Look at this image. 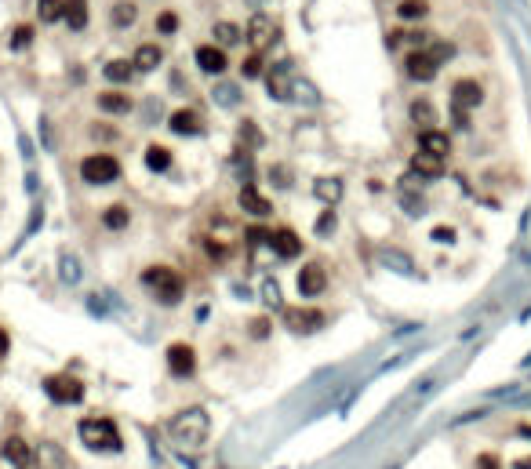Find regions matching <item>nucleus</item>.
I'll use <instances>...</instances> for the list:
<instances>
[{
    "label": "nucleus",
    "mask_w": 531,
    "mask_h": 469,
    "mask_svg": "<svg viewBox=\"0 0 531 469\" xmlns=\"http://www.w3.org/2000/svg\"><path fill=\"white\" fill-rule=\"evenodd\" d=\"M132 95H124V91H102L99 95V109L102 113H113V117H120V113H132Z\"/></svg>",
    "instance_id": "obj_23"
},
{
    "label": "nucleus",
    "mask_w": 531,
    "mask_h": 469,
    "mask_svg": "<svg viewBox=\"0 0 531 469\" xmlns=\"http://www.w3.org/2000/svg\"><path fill=\"white\" fill-rule=\"evenodd\" d=\"M335 230H338V215H335V207L321 211V218H317V237H331Z\"/></svg>",
    "instance_id": "obj_35"
},
{
    "label": "nucleus",
    "mask_w": 531,
    "mask_h": 469,
    "mask_svg": "<svg viewBox=\"0 0 531 469\" xmlns=\"http://www.w3.org/2000/svg\"><path fill=\"white\" fill-rule=\"evenodd\" d=\"M408 117H412V124H419L422 131L436 124V109H433V102H429V99H415V102L408 106Z\"/></svg>",
    "instance_id": "obj_25"
},
{
    "label": "nucleus",
    "mask_w": 531,
    "mask_h": 469,
    "mask_svg": "<svg viewBox=\"0 0 531 469\" xmlns=\"http://www.w3.org/2000/svg\"><path fill=\"white\" fill-rule=\"evenodd\" d=\"M266 328H269L266 320H255V324H252V335H255V338H266Z\"/></svg>",
    "instance_id": "obj_47"
},
{
    "label": "nucleus",
    "mask_w": 531,
    "mask_h": 469,
    "mask_svg": "<svg viewBox=\"0 0 531 469\" xmlns=\"http://www.w3.org/2000/svg\"><path fill=\"white\" fill-rule=\"evenodd\" d=\"M429 240H433V244H455V230H451V226H436V230L429 233Z\"/></svg>",
    "instance_id": "obj_42"
},
{
    "label": "nucleus",
    "mask_w": 531,
    "mask_h": 469,
    "mask_svg": "<svg viewBox=\"0 0 531 469\" xmlns=\"http://www.w3.org/2000/svg\"><path fill=\"white\" fill-rule=\"evenodd\" d=\"M324 313L321 309H284V324L291 328V331H317V328H324Z\"/></svg>",
    "instance_id": "obj_15"
},
{
    "label": "nucleus",
    "mask_w": 531,
    "mask_h": 469,
    "mask_svg": "<svg viewBox=\"0 0 531 469\" xmlns=\"http://www.w3.org/2000/svg\"><path fill=\"white\" fill-rule=\"evenodd\" d=\"M164 62V51L157 48V44H139L135 48V58H132V66H135V73H153Z\"/></svg>",
    "instance_id": "obj_19"
},
{
    "label": "nucleus",
    "mask_w": 531,
    "mask_h": 469,
    "mask_svg": "<svg viewBox=\"0 0 531 469\" xmlns=\"http://www.w3.org/2000/svg\"><path fill=\"white\" fill-rule=\"evenodd\" d=\"M429 15V4L426 0H400L397 4V18L400 22H419V18H426Z\"/></svg>",
    "instance_id": "obj_31"
},
{
    "label": "nucleus",
    "mask_w": 531,
    "mask_h": 469,
    "mask_svg": "<svg viewBox=\"0 0 531 469\" xmlns=\"http://www.w3.org/2000/svg\"><path fill=\"white\" fill-rule=\"evenodd\" d=\"M240 73H244V80L262 77V58H259V51H255V55H247V58L240 62Z\"/></svg>",
    "instance_id": "obj_37"
},
{
    "label": "nucleus",
    "mask_w": 531,
    "mask_h": 469,
    "mask_svg": "<svg viewBox=\"0 0 531 469\" xmlns=\"http://www.w3.org/2000/svg\"><path fill=\"white\" fill-rule=\"evenodd\" d=\"M211 99H215L218 106H226V109H233V106L240 102V87H237V84H215V91H211Z\"/></svg>",
    "instance_id": "obj_33"
},
{
    "label": "nucleus",
    "mask_w": 531,
    "mask_h": 469,
    "mask_svg": "<svg viewBox=\"0 0 531 469\" xmlns=\"http://www.w3.org/2000/svg\"><path fill=\"white\" fill-rule=\"evenodd\" d=\"M175 29H178V15H175V11H161V15H157V33L171 37Z\"/></svg>",
    "instance_id": "obj_39"
},
{
    "label": "nucleus",
    "mask_w": 531,
    "mask_h": 469,
    "mask_svg": "<svg viewBox=\"0 0 531 469\" xmlns=\"http://www.w3.org/2000/svg\"><path fill=\"white\" fill-rule=\"evenodd\" d=\"M211 37H215V44H218V48H233V44H240V41H244V29H240L237 22H215Z\"/></svg>",
    "instance_id": "obj_24"
},
{
    "label": "nucleus",
    "mask_w": 531,
    "mask_h": 469,
    "mask_svg": "<svg viewBox=\"0 0 531 469\" xmlns=\"http://www.w3.org/2000/svg\"><path fill=\"white\" fill-rule=\"evenodd\" d=\"M142 284L153 291V298H157L161 306H178L182 295H186L182 276H178L171 266H149V269L142 273Z\"/></svg>",
    "instance_id": "obj_2"
},
{
    "label": "nucleus",
    "mask_w": 531,
    "mask_h": 469,
    "mask_svg": "<svg viewBox=\"0 0 531 469\" xmlns=\"http://www.w3.org/2000/svg\"><path fill=\"white\" fill-rule=\"evenodd\" d=\"M262 302H266V306H280V284H277L273 276L262 280Z\"/></svg>",
    "instance_id": "obj_40"
},
{
    "label": "nucleus",
    "mask_w": 531,
    "mask_h": 469,
    "mask_svg": "<svg viewBox=\"0 0 531 469\" xmlns=\"http://www.w3.org/2000/svg\"><path fill=\"white\" fill-rule=\"evenodd\" d=\"M33 44V26H15V33H11V48L15 51H22V48H29Z\"/></svg>",
    "instance_id": "obj_38"
},
{
    "label": "nucleus",
    "mask_w": 531,
    "mask_h": 469,
    "mask_svg": "<svg viewBox=\"0 0 531 469\" xmlns=\"http://www.w3.org/2000/svg\"><path fill=\"white\" fill-rule=\"evenodd\" d=\"M520 433H524V436H531V426H524V429H520Z\"/></svg>",
    "instance_id": "obj_50"
},
{
    "label": "nucleus",
    "mask_w": 531,
    "mask_h": 469,
    "mask_svg": "<svg viewBox=\"0 0 531 469\" xmlns=\"http://www.w3.org/2000/svg\"><path fill=\"white\" fill-rule=\"evenodd\" d=\"M91 135L95 139H117V131H109V128H91Z\"/></svg>",
    "instance_id": "obj_48"
},
{
    "label": "nucleus",
    "mask_w": 531,
    "mask_h": 469,
    "mask_svg": "<svg viewBox=\"0 0 531 469\" xmlns=\"http://www.w3.org/2000/svg\"><path fill=\"white\" fill-rule=\"evenodd\" d=\"M80 178L87 185H109L120 178V161L113 153H91L80 161Z\"/></svg>",
    "instance_id": "obj_4"
},
{
    "label": "nucleus",
    "mask_w": 531,
    "mask_h": 469,
    "mask_svg": "<svg viewBox=\"0 0 531 469\" xmlns=\"http://www.w3.org/2000/svg\"><path fill=\"white\" fill-rule=\"evenodd\" d=\"M481 102H484V87L473 77H462V80L451 84V109H455L458 128H466V117H470Z\"/></svg>",
    "instance_id": "obj_5"
},
{
    "label": "nucleus",
    "mask_w": 531,
    "mask_h": 469,
    "mask_svg": "<svg viewBox=\"0 0 531 469\" xmlns=\"http://www.w3.org/2000/svg\"><path fill=\"white\" fill-rule=\"evenodd\" d=\"M247 44H252L255 51H262V48H269L273 44V37H277V26H273V18L266 15V11H259V15H252V22H247Z\"/></svg>",
    "instance_id": "obj_12"
},
{
    "label": "nucleus",
    "mask_w": 531,
    "mask_h": 469,
    "mask_svg": "<svg viewBox=\"0 0 531 469\" xmlns=\"http://www.w3.org/2000/svg\"><path fill=\"white\" fill-rule=\"evenodd\" d=\"M168 433H171V441L182 444V448H200L208 441V433H211V419H208L204 408H182L168 422Z\"/></svg>",
    "instance_id": "obj_1"
},
{
    "label": "nucleus",
    "mask_w": 531,
    "mask_h": 469,
    "mask_svg": "<svg viewBox=\"0 0 531 469\" xmlns=\"http://www.w3.org/2000/svg\"><path fill=\"white\" fill-rule=\"evenodd\" d=\"M146 168H149V171H168V168H171V149L161 146V142L146 146Z\"/></svg>",
    "instance_id": "obj_29"
},
{
    "label": "nucleus",
    "mask_w": 531,
    "mask_h": 469,
    "mask_svg": "<svg viewBox=\"0 0 531 469\" xmlns=\"http://www.w3.org/2000/svg\"><path fill=\"white\" fill-rule=\"evenodd\" d=\"M240 139H247L252 146H259V142H262V135L255 131V124H252V120H244V128H240Z\"/></svg>",
    "instance_id": "obj_44"
},
{
    "label": "nucleus",
    "mask_w": 531,
    "mask_h": 469,
    "mask_svg": "<svg viewBox=\"0 0 531 469\" xmlns=\"http://www.w3.org/2000/svg\"><path fill=\"white\" fill-rule=\"evenodd\" d=\"M513 469H531V455H520V458H513Z\"/></svg>",
    "instance_id": "obj_49"
},
{
    "label": "nucleus",
    "mask_w": 531,
    "mask_h": 469,
    "mask_svg": "<svg viewBox=\"0 0 531 469\" xmlns=\"http://www.w3.org/2000/svg\"><path fill=\"white\" fill-rule=\"evenodd\" d=\"M269 247H273L277 259L291 262V259L302 255V237H299L295 230H273V233H269Z\"/></svg>",
    "instance_id": "obj_13"
},
{
    "label": "nucleus",
    "mask_w": 531,
    "mask_h": 469,
    "mask_svg": "<svg viewBox=\"0 0 531 469\" xmlns=\"http://www.w3.org/2000/svg\"><path fill=\"white\" fill-rule=\"evenodd\" d=\"M313 193H317V197H321V200H324V204L331 207V204H335V200L342 197V182H338V178H317Z\"/></svg>",
    "instance_id": "obj_32"
},
{
    "label": "nucleus",
    "mask_w": 531,
    "mask_h": 469,
    "mask_svg": "<svg viewBox=\"0 0 531 469\" xmlns=\"http://www.w3.org/2000/svg\"><path fill=\"white\" fill-rule=\"evenodd\" d=\"M77 433H80V441H84L91 451H120V448H124L120 429L113 426V419H102V415L84 419Z\"/></svg>",
    "instance_id": "obj_3"
},
{
    "label": "nucleus",
    "mask_w": 531,
    "mask_h": 469,
    "mask_svg": "<svg viewBox=\"0 0 531 469\" xmlns=\"http://www.w3.org/2000/svg\"><path fill=\"white\" fill-rule=\"evenodd\" d=\"M197 66H200L208 77L226 73V66H230L226 48H218V44H200V48H197Z\"/></svg>",
    "instance_id": "obj_14"
},
{
    "label": "nucleus",
    "mask_w": 531,
    "mask_h": 469,
    "mask_svg": "<svg viewBox=\"0 0 531 469\" xmlns=\"http://www.w3.org/2000/svg\"><path fill=\"white\" fill-rule=\"evenodd\" d=\"M62 18L70 22V29L87 26V0H62Z\"/></svg>",
    "instance_id": "obj_27"
},
{
    "label": "nucleus",
    "mask_w": 531,
    "mask_h": 469,
    "mask_svg": "<svg viewBox=\"0 0 531 469\" xmlns=\"http://www.w3.org/2000/svg\"><path fill=\"white\" fill-rule=\"evenodd\" d=\"M37 15H41V22H58L62 18V0H37Z\"/></svg>",
    "instance_id": "obj_34"
},
{
    "label": "nucleus",
    "mask_w": 531,
    "mask_h": 469,
    "mask_svg": "<svg viewBox=\"0 0 531 469\" xmlns=\"http://www.w3.org/2000/svg\"><path fill=\"white\" fill-rule=\"evenodd\" d=\"M477 465H481V469H498V458H495V455H481Z\"/></svg>",
    "instance_id": "obj_46"
},
{
    "label": "nucleus",
    "mask_w": 531,
    "mask_h": 469,
    "mask_svg": "<svg viewBox=\"0 0 531 469\" xmlns=\"http://www.w3.org/2000/svg\"><path fill=\"white\" fill-rule=\"evenodd\" d=\"M37 469H66V451H62L55 441H44L37 448Z\"/></svg>",
    "instance_id": "obj_22"
},
{
    "label": "nucleus",
    "mask_w": 531,
    "mask_h": 469,
    "mask_svg": "<svg viewBox=\"0 0 531 469\" xmlns=\"http://www.w3.org/2000/svg\"><path fill=\"white\" fill-rule=\"evenodd\" d=\"M419 149H422V153H433V156H448V153H451V139H448V131L426 128V131H419Z\"/></svg>",
    "instance_id": "obj_18"
},
{
    "label": "nucleus",
    "mask_w": 531,
    "mask_h": 469,
    "mask_svg": "<svg viewBox=\"0 0 531 469\" xmlns=\"http://www.w3.org/2000/svg\"><path fill=\"white\" fill-rule=\"evenodd\" d=\"M291 84H295L291 62H277V66L266 73V91H269V99H277V102H288L291 99Z\"/></svg>",
    "instance_id": "obj_8"
},
{
    "label": "nucleus",
    "mask_w": 531,
    "mask_h": 469,
    "mask_svg": "<svg viewBox=\"0 0 531 469\" xmlns=\"http://www.w3.org/2000/svg\"><path fill=\"white\" fill-rule=\"evenodd\" d=\"M412 171H415L419 178H426V182H429V178H441V175H444V156H433V153H422V149H419V153L412 156Z\"/></svg>",
    "instance_id": "obj_17"
},
{
    "label": "nucleus",
    "mask_w": 531,
    "mask_h": 469,
    "mask_svg": "<svg viewBox=\"0 0 531 469\" xmlns=\"http://www.w3.org/2000/svg\"><path fill=\"white\" fill-rule=\"evenodd\" d=\"M404 73H408L412 80H419V84H429L436 73H441V66L433 62V55L426 48H419V51H412L408 58H404Z\"/></svg>",
    "instance_id": "obj_9"
},
{
    "label": "nucleus",
    "mask_w": 531,
    "mask_h": 469,
    "mask_svg": "<svg viewBox=\"0 0 531 469\" xmlns=\"http://www.w3.org/2000/svg\"><path fill=\"white\" fill-rule=\"evenodd\" d=\"M0 455H4L15 469H26V465H29V458H33V451H29V444L22 441V436H8L4 448H0Z\"/></svg>",
    "instance_id": "obj_20"
},
{
    "label": "nucleus",
    "mask_w": 531,
    "mask_h": 469,
    "mask_svg": "<svg viewBox=\"0 0 531 469\" xmlns=\"http://www.w3.org/2000/svg\"><path fill=\"white\" fill-rule=\"evenodd\" d=\"M237 204H240V207H244L247 215H255V218H266V215L273 211V204H269V200H266V197H262V193L255 190L252 182H247V185H240V193H237Z\"/></svg>",
    "instance_id": "obj_16"
},
{
    "label": "nucleus",
    "mask_w": 531,
    "mask_h": 469,
    "mask_svg": "<svg viewBox=\"0 0 531 469\" xmlns=\"http://www.w3.org/2000/svg\"><path fill=\"white\" fill-rule=\"evenodd\" d=\"M128 222H132V207L128 204H109L102 211V226L106 230H128Z\"/></svg>",
    "instance_id": "obj_28"
},
{
    "label": "nucleus",
    "mask_w": 531,
    "mask_h": 469,
    "mask_svg": "<svg viewBox=\"0 0 531 469\" xmlns=\"http://www.w3.org/2000/svg\"><path fill=\"white\" fill-rule=\"evenodd\" d=\"M62 280H66V284H77V280H80V262L73 259V255H62Z\"/></svg>",
    "instance_id": "obj_36"
},
{
    "label": "nucleus",
    "mask_w": 531,
    "mask_h": 469,
    "mask_svg": "<svg viewBox=\"0 0 531 469\" xmlns=\"http://www.w3.org/2000/svg\"><path fill=\"white\" fill-rule=\"evenodd\" d=\"M168 371L175 374V379H190V374L197 371V350L190 346V342L168 346Z\"/></svg>",
    "instance_id": "obj_7"
},
{
    "label": "nucleus",
    "mask_w": 531,
    "mask_h": 469,
    "mask_svg": "<svg viewBox=\"0 0 531 469\" xmlns=\"http://www.w3.org/2000/svg\"><path fill=\"white\" fill-rule=\"evenodd\" d=\"M135 18H139V8L132 4V0H117V4L109 8V22H113L117 29H128V26H135Z\"/></svg>",
    "instance_id": "obj_26"
},
{
    "label": "nucleus",
    "mask_w": 531,
    "mask_h": 469,
    "mask_svg": "<svg viewBox=\"0 0 531 469\" xmlns=\"http://www.w3.org/2000/svg\"><path fill=\"white\" fill-rule=\"evenodd\" d=\"M324 288H328V269L321 262H309L299 269V295L302 298H317V295H324Z\"/></svg>",
    "instance_id": "obj_10"
},
{
    "label": "nucleus",
    "mask_w": 531,
    "mask_h": 469,
    "mask_svg": "<svg viewBox=\"0 0 531 469\" xmlns=\"http://www.w3.org/2000/svg\"><path fill=\"white\" fill-rule=\"evenodd\" d=\"M44 393L55 404H80L84 400V382L73 379V374H51V379H44Z\"/></svg>",
    "instance_id": "obj_6"
},
{
    "label": "nucleus",
    "mask_w": 531,
    "mask_h": 469,
    "mask_svg": "<svg viewBox=\"0 0 531 469\" xmlns=\"http://www.w3.org/2000/svg\"><path fill=\"white\" fill-rule=\"evenodd\" d=\"M8 350H11V338H8V331H4V328H0V360L8 357Z\"/></svg>",
    "instance_id": "obj_45"
},
{
    "label": "nucleus",
    "mask_w": 531,
    "mask_h": 469,
    "mask_svg": "<svg viewBox=\"0 0 531 469\" xmlns=\"http://www.w3.org/2000/svg\"><path fill=\"white\" fill-rule=\"evenodd\" d=\"M400 204L408 207V215H422V197H415L412 190H400Z\"/></svg>",
    "instance_id": "obj_41"
},
{
    "label": "nucleus",
    "mask_w": 531,
    "mask_h": 469,
    "mask_svg": "<svg viewBox=\"0 0 531 469\" xmlns=\"http://www.w3.org/2000/svg\"><path fill=\"white\" fill-rule=\"evenodd\" d=\"M379 262H382V266H390V269H397V273H404V276H412V273H415L412 255H408V252H400V247H382V252H379Z\"/></svg>",
    "instance_id": "obj_21"
},
{
    "label": "nucleus",
    "mask_w": 531,
    "mask_h": 469,
    "mask_svg": "<svg viewBox=\"0 0 531 469\" xmlns=\"http://www.w3.org/2000/svg\"><path fill=\"white\" fill-rule=\"evenodd\" d=\"M168 128L175 135H182V139H193V135H204V117L197 109H190V106H182V109H175L168 117Z\"/></svg>",
    "instance_id": "obj_11"
},
{
    "label": "nucleus",
    "mask_w": 531,
    "mask_h": 469,
    "mask_svg": "<svg viewBox=\"0 0 531 469\" xmlns=\"http://www.w3.org/2000/svg\"><path fill=\"white\" fill-rule=\"evenodd\" d=\"M106 80H113V84H128L132 77H135V66L128 58H113V62H106Z\"/></svg>",
    "instance_id": "obj_30"
},
{
    "label": "nucleus",
    "mask_w": 531,
    "mask_h": 469,
    "mask_svg": "<svg viewBox=\"0 0 531 469\" xmlns=\"http://www.w3.org/2000/svg\"><path fill=\"white\" fill-rule=\"evenodd\" d=\"M247 244H252V247H262V244H269V230H262V226H252V230H247Z\"/></svg>",
    "instance_id": "obj_43"
}]
</instances>
